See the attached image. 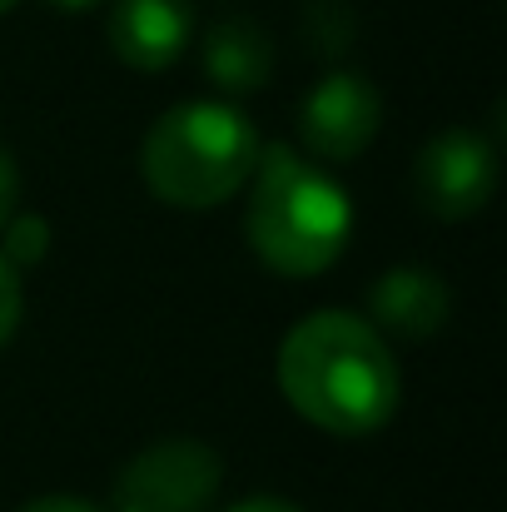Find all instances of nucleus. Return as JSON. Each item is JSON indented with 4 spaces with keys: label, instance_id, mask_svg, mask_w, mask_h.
I'll return each instance as SVG.
<instances>
[{
    "label": "nucleus",
    "instance_id": "39448f33",
    "mask_svg": "<svg viewBox=\"0 0 507 512\" xmlns=\"http://www.w3.org/2000/svg\"><path fill=\"white\" fill-rule=\"evenodd\" d=\"M413 189L433 219H473L498 189V150L473 130H443L418 150Z\"/></svg>",
    "mask_w": 507,
    "mask_h": 512
},
{
    "label": "nucleus",
    "instance_id": "1a4fd4ad",
    "mask_svg": "<svg viewBox=\"0 0 507 512\" xmlns=\"http://www.w3.org/2000/svg\"><path fill=\"white\" fill-rule=\"evenodd\" d=\"M204 70H209V80L224 95H254L274 75V45L244 15L219 20L214 35H209V45H204Z\"/></svg>",
    "mask_w": 507,
    "mask_h": 512
},
{
    "label": "nucleus",
    "instance_id": "9b49d317",
    "mask_svg": "<svg viewBox=\"0 0 507 512\" xmlns=\"http://www.w3.org/2000/svg\"><path fill=\"white\" fill-rule=\"evenodd\" d=\"M304 35L319 55H338L353 40V15L343 10V0H314V10L304 20Z\"/></svg>",
    "mask_w": 507,
    "mask_h": 512
},
{
    "label": "nucleus",
    "instance_id": "ddd939ff",
    "mask_svg": "<svg viewBox=\"0 0 507 512\" xmlns=\"http://www.w3.org/2000/svg\"><path fill=\"white\" fill-rule=\"evenodd\" d=\"M15 204H20V170H15L10 150L0 145V224L15 214Z\"/></svg>",
    "mask_w": 507,
    "mask_h": 512
},
{
    "label": "nucleus",
    "instance_id": "20e7f679",
    "mask_svg": "<svg viewBox=\"0 0 507 512\" xmlns=\"http://www.w3.org/2000/svg\"><path fill=\"white\" fill-rule=\"evenodd\" d=\"M224 463L199 438H160L135 453L110 493L115 512H209Z\"/></svg>",
    "mask_w": 507,
    "mask_h": 512
},
{
    "label": "nucleus",
    "instance_id": "9d476101",
    "mask_svg": "<svg viewBox=\"0 0 507 512\" xmlns=\"http://www.w3.org/2000/svg\"><path fill=\"white\" fill-rule=\"evenodd\" d=\"M0 229H5L0 259H5L10 269L40 264V259L50 254V224H45V214H10Z\"/></svg>",
    "mask_w": 507,
    "mask_h": 512
},
{
    "label": "nucleus",
    "instance_id": "f257e3e1",
    "mask_svg": "<svg viewBox=\"0 0 507 512\" xmlns=\"http://www.w3.org/2000/svg\"><path fill=\"white\" fill-rule=\"evenodd\" d=\"M279 388L299 418L334 438H368L398 408L388 339L353 314H309L279 343Z\"/></svg>",
    "mask_w": 507,
    "mask_h": 512
},
{
    "label": "nucleus",
    "instance_id": "6e6552de",
    "mask_svg": "<svg viewBox=\"0 0 507 512\" xmlns=\"http://www.w3.org/2000/svg\"><path fill=\"white\" fill-rule=\"evenodd\" d=\"M368 309H373V329H388L398 339H433L448 324L453 299L448 284L428 269H388L373 284Z\"/></svg>",
    "mask_w": 507,
    "mask_h": 512
},
{
    "label": "nucleus",
    "instance_id": "0eeeda50",
    "mask_svg": "<svg viewBox=\"0 0 507 512\" xmlns=\"http://www.w3.org/2000/svg\"><path fill=\"white\" fill-rule=\"evenodd\" d=\"M194 30L189 0H115L110 10V50L130 70H165L184 55Z\"/></svg>",
    "mask_w": 507,
    "mask_h": 512
},
{
    "label": "nucleus",
    "instance_id": "f3484780",
    "mask_svg": "<svg viewBox=\"0 0 507 512\" xmlns=\"http://www.w3.org/2000/svg\"><path fill=\"white\" fill-rule=\"evenodd\" d=\"M15 5H20V0H0V15H5V10H15Z\"/></svg>",
    "mask_w": 507,
    "mask_h": 512
},
{
    "label": "nucleus",
    "instance_id": "4468645a",
    "mask_svg": "<svg viewBox=\"0 0 507 512\" xmlns=\"http://www.w3.org/2000/svg\"><path fill=\"white\" fill-rule=\"evenodd\" d=\"M20 512H95V508H85L80 498H35V503H25Z\"/></svg>",
    "mask_w": 507,
    "mask_h": 512
},
{
    "label": "nucleus",
    "instance_id": "f8f14e48",
    "mask_svg": "<svg viewBox=\"0 0 507 512\" xmlns=\"http://www.w3.org/2000/svg\"><path fill=\"white\" fill-rule=\"evenodd\" d=\"M20 314H25V289H20V269H10L0 259V348L10 343V334L20 329Z\"/></svg>",
    "mask_w": 507,
    "mask_h": 512
},
{
    "label": "nucleus",
    "instance_id": "dca6fc26",
    "mask_svg": "<svg viewBox=\"0 0 507 512\" xmlns=\"http://www.w3.org/2000/svg\"><path fill=\"white\" fill-rule=\"evenodd\" d=\"M50 5H60V10H90V5H100V0H50Z\"/></svg>",
    "mask_w": 507,
    "mask_h": 512
},
{
    "label": "nucleus",
    "instance_id": "f03ea898",
    "mask_svg": "<svg viewBox=\"0 0 507 512\" xmlns=\"http://www.w3.org/2000/svg\"><path fill=\"white\" fill-rule=\"evenodd\" d=\"M244 229L259 264L284 279H314L343 254L353 234V204L294 145H259Z\"/></svg>",
    "mask_w": 507,
    "mask_h": 512
},
{
    "label": "nucleus",
    "instance_id": "423d86ee",
    "mask_svg": "<svg viewBox=\"0 0 507 512\" xmlns=\"http://www.w3.org/2000/svg\"><path fill=\"white\" fill-rule=\"evenodd\" d=\"M378 125H383V95L373 90V80L353 70L324 75L299 105V135L329 165L358 160L373 145Z\"/></svg>",
    "mask_w": 507,
    "mask_h": 512
},
{
    "label": "nucleus",
    "instance_id": "7ed1b4c3",
    "mask_svg": "<svg viewBox=\"0 0 507 512\" xmlns=\"http://www.w3.org/2000/svg\"><path fill=\"white\" fill-rule=\"evenodd\" d=\"M259 160V135L229 100H189L165 110L145 145L140 174L169 209H219L239 194Z\"/></svg>",
    "mask_w": 507,
    "mask_h": 512
},
{
    "label": "nucleus",
    "instance_id": "2eb2a0df",
    "mask_svg": "<svg viewBox=\"0 0 507 512\" xmlns=\"http://www.w3.org/2000/svg\"><path fill=\"white\" fill-rule=\"evenodd\" d=\"M229 512H304V508H294L284 498H249V503H239V508H229Z\"/></svg>",
    "mask_w": 507,
    "mask_h": 512
}]
</instances>
